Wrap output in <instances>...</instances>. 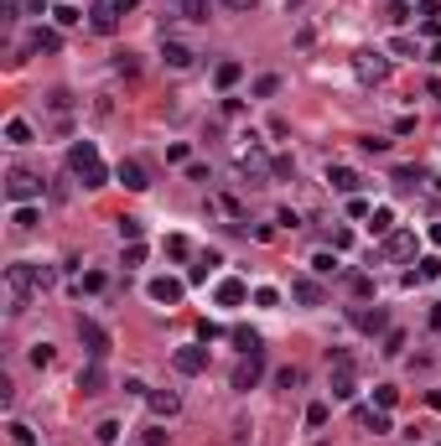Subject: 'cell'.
Listing matches in <instances>:
<instances>
[{"label":"cell","instance_id":"9a60e30c","mask_svg":"<svg viewBox=\"0 0 441 446\" xmlns=\"http://www.w3.org/2000/svg\"><path fill=\"white\" fill-rule=\"evenodd\" d=\"M145 405H151V415H162V421H171V415L182 410V400L171 395V389H151V395H145Z\"/></svg>","mask_w":441,"mask_h":446},{"label":"cell","instance_id":"8fae6325","mask_svg":"<svg viewBox=\"0 0 441 446\" xmlns=\"http://www.w3.org/2000/svg\"><path fill=\"white\" fill-rule=\"evenodd\" d=\"M145 291H151V301H162V306H177V301H182V281H177V275H156Z\"/></svg>","mask_w":441,"mask_h":446},{"label":"cell","instance_id":"c3c4849f","mask_svg":"<svg viewBox=\"0 0 441 446\" xmlns=\"http://www.w3.org/2000/svg\"><path fill=\"white\" fill-rule=\"evenodd\" d=\"M229 11H255V0H223Z\"/></svg>","mask_w":441,"mask_h":446},{"label":"cell","instance_id":"7402d4cb","mask_svg":"<svg viewBox=\"0 0 441 446\" xmlns=\"http://www.w3.org/2000/svg\"><path fill=\"white\" fill-rule=\"evenodd\" d=\"M177 16L182 21H208V0H177Z\"/></svg>","mask_w":441,"mask_h":446},{"label":"cell","instance_id":"f546056e","mask_svg":"<svg viewBox=\"0 0 441 446\" xmlns=\"http://www.w3.org/2000/svg\"><path fill=\"white\" fill-rule=\"evenodd\" d=\"M32 47H37V52H58V47H62V36H58V32H37V36H32Z\"/></svg>","mask_w":441,"mask_h":446},{"label":"cell","instance_id":"4dcf8cb0","mask_svg":"<svg viewBox=\"0 0 441 446\" xmlns=\"http://www.w3.org/2000/svg\"><path fill=\"white\" fill-rule=\"evenodd\" d=\"M84 291H88V296H93V291H104V275H99V270L78 275V296H84Z\"/></svg>","mask_w":441,"mask_h":446},{"label":"cell","instance_id":"2e32d148","mask_svg":"<svg viewBox=\"0 0 441 446\" xmlns=\"http://www.w3.org/2000/svg\"><path fill=\"white\" fill-rule=\"evenodd\" d=\"M78 389L84 395H104V358H88V369L78 374Z\"/></svg>","mask_w":441,"mask_h":446},{"label":"cell","instance_id":"9c48e42d","mask_svg":"<svg viewBox=\"0 0 441 446\" xmlns=\"http://www.w3.org/2000/svg\"><path fill=\"white\" fill-rule=\"evenodd\" d=\"M327 182H332V192H343V198H358V187H364V177H358L353 166H327Z\"/></svg>","mask_w":441,"mask_h":446},{"label":"cell","instance_id":"f6af8a7d","mask_svg":"<svg viewBox=\"0 0 441 446\" xmlns=\"http://www.w3.org/2000/svg\"><path fill=\"white\" fill-rule=\"evenodd\" d=\"M353 296H374V281H369V275H353Z\"/></svg>","mask_w":441,"mask_h":446},{"label":"cell","instance_id":"ba28073f","mask_svg":"<svg viewBox=\"0 0 441 446\" xmlns=\"http://www.w3.org/2000/svg\"><path fill=\"white\" fill-rule=\"evenodd\" d=\"M171 363H177V374H203L208 369V348L203 343H187V348L171 353Z\"/></svg>","mask_w":441,"mask_h":446},{"label":"cell","instance_id":"5bb4252c","mask_svg":"<svg viewBox=\"0 0 441 446\" xmlns=\"http://www.w3.org/2000/svg\"><path fill=\"white\" fill-rule=\"evenodd\" d=\"M384 73H390V58H379V52H358V78H364V83H379Z\"/></svg>","mask_w":441,"mask_h":446},{"label":"cell","instance_id":"ab89813d","mask_svg":"<svg viewBox=\"0 0 441 446\" xmlns=\"http://www.w3.org/2000/svg\"><path fill=\"white\" fill-rule=\"evenodd\" d=\"M306 426H327V405H306Z\"/></svg>","mask_w":441,"mask_h":446},{"label":"cell","instance_id":"603a6c76","mask_svg":"<svg viewBox=\"0 0 441 446\" xmlns=\"http://www.w3.org/2000/svg\"><path fill=\"white\" fill-rule=\"evenodd\" d=\"M6 140L11 146H32V125L26 120H6Z\"/></svg>","mask_w":441,"mask_h":446},{"label":"cell","instance_id":"44dd1931","mask_svg":"<svg viewBox=\"0 0 441 446\" xmlns=\"http://www.w3.org/2000/svg\"><path fill=\"white\" fill-rule=\"evenodd\" d=\"M358 421H364V426L374 431V436H384V431H390V415H384L379 405H374V410H358Z\"/></svg>","mask_w":441,"mask_h":446},{"label":"cell","instance_id":"d6986e66","mask_svg":"<svg viewBox=\"0 0 441 446\" xmlns=\"http://www.w3.org/2000/svg\"><path fill=\"white\" fill-rule=\"evenodd\" d=\"M162 58H166V68H192L197 52H192V47H182V42H162Z\"/></svg>","mask_w":441,"mask_h":446},{"label":"cell","instance_id":"277c9868","mask_svg":"<svg viewBox=\"0 0 441 446\" xmlns=\"http://www.w3.org/2000/svg\"><path fill=\"white\" fill-rule=\"evenodd\" d=\"M358 379H353V358L348 353H332V400H353Z\"/></svg>","mask_w":441,"mask_h":446},{"label":"cell","instance_id":"7dc6e473","mask_svg":"<svg viewBox=\"0 0 441 446\" xmlns=\"http://www.w3.org/2000/svg\"><path fill=\"white\" fill-rule=\"evenodd\" d=\"M110 6L119 11V16H125V11H136V6H140V0H110Z\"/></svg>","mask_w":441,"mask_h":446},{"label":"cell","instance_id":"836d02e7","mask_svg":"<svg viewBox=\"0 0 441 446\" xmlns=\"http://www.w3.org/2000/svg\"><path fill=\"white\" fill-rule=\"evenodd\" d=\"M93 436H99L104 446H114V441H119V421H99V431H93Z\"/></svg>","mask_w":441,"mask_h":446},{"label":"cell","instance_id":"f1b7e54d","mask_svg":"<svg viewBox=\"0 0 441 446\" xmlns=\"http://www.w3.org/2000/svg\"><path fill=\"white\" fill-rule=\"evenodd\" d=\"M395 400H400V389H395V384H374V405H379V410H390Z\"/></svg>","mask_w":441,"mask_h":446},{"label":"cell","instance_id":"d4e9b609","mask_svg":"<svg viewBox=\"0 0 441 446\" xmlns=\"http://www.w3.org/2000/svg\"><path fill=\"white\" fill-rule=\"evenodd\" d=\"M239 78H244V68H239V62H218V73H213V83H218V88H234Z\"/></svg>","mask_w":441,"mask_h":446},{"label":"cell","instance_id":"cb8c5ba5","mask_svg":"<svg viewBox=\"0 0 441 446\" xmlns=\"http://www.w3.org/2000/svg\"><path fill=\"white\" fill-rule=\"evenodd\" d=\"M369 234H395V213L390 208H374L369 213Z\"/></svg>","mask_w":441,"mask_h":446},{"label":"cell","instance_id":"681fc988","mask_svg":"<svg viewBox=\"0 0 441 446\" xmlns=\"http://www.w3.org/2000/svg\"><path fill=\"white\" fill-rule=\"evenodd\" d=\"M426 405H431V410H441V389H431V395H426Z\"/></svg>","mask_w":441,"mask_h":446},{"label":"cell","instance_id":"ffe728a7","mask_svg":"<svg viewBox=\"0 0 441 446\" xmlns=\"http://www.w3.org/2000/svg\"><path fill=\"white\" fill-rule=\"evenodd\" d=\"M11 229H16V234L37 229V208H32V203H16V213H11Z\"/></svg>","mask_w":441,"mask_h":446},{"label":"cell","instance_id":"7a4b0ae2","mask_svg":"<svg viewBox=\"0 0 441 446\" xmlns=\"http://www.w3.org/2000/svg\"><path fill=\"white\" fill-rule=\"evenodd\" d=\"M68 172L84 182V187H104V182H110V166L99 161L93 140H73V151H68Z\"/></svg>","mask_w":441,"mask_h":446},{"label":"cell","instance_id":"4fadbf2b","mask_svg":"<svg viewBox=\"0 0 441 446\" xmlns=\"http://www.w3.org/2000/svg\"><path fill=\"white\" fill-rule=\"evenodd\" d=\"M213 296H218V306H239V301H249V285L239 281V275H223Z\"/></svg>","mask_w":441,"mask_h":446},{"label":"cell","instance_id":"ee69618b","mask_svg":"<svg viewBox=\"0 0 441 446\" xmlns=\"http://www.w3.org/2000/svg\"><path fill=\"white\" fill-rule=\"evenodd\" d=\"M32 363H37V369H47V363H52V348L37 343V348H32Z\"/></svg>","mask_w":441,"mask_h":446},{"label":"cell","instance_id":"7bdbcfd3","mask_svg":"<svg viewBox=\"0 0 441 446\" xmlns=\"http://www.w3.org/2000/svg\"><path fill=\"white\" fill-rule=\"evenodd\" d=\"M166 255H171V259L187 255V239H182V234H171V239H166Z\"/></svg>","mask_w":441,"mask_h":446},{"label":"cell","instance_id":"e575fe53","mask_svg":"<svg viewBox=\"0 0 441 446\" xmlns=\"http://www.w3.org/2000/svg\"><path fill=\"white\" fill-rule=\"evenodd\" d=\"M270 172L286 182V177H296V161H291V156H275V161H270Z\"/></svg>","mask_w":441,"mask_h":446},{"label":"cell","instance_id":"d6a6232c","mask_svg":"<svg viewBox=\"0 0 441 446\" xmlns=\"http://www.w3.org/2000/svg\"><path fill=\"white\" fill-rule=\"evenodd\" d=\"M255 306H265V311L280 306V291H275V285H260V291H255Z\"/></svg>","mask_w":441,"mask_h":446},{"label":"cell","instance_id":"816d5d0a","mask_svg":"<svg viewBox=\"0 0 441 446\" xmlns=\"http://www.w3.org/2000/svg\"><path fill=\"white\" fill-rule=\"evenodd\" d=\"M431 239H436V244H441V223H436V229H431Z\"/></svg>","mask_w":441,"mask_h":446},{"label":"cell","instance_id":"bcb514c9","mask_svg":"<svg viewBox=\"0 0 441 446\" xmlns=\"http://www.w3.org/2000/svg\"><path fill=\"white\" fill-rule=\"evenodd\" d=\"M145 446H166V431H145Z\"/></svg>","mask_w":441,"mask_h":446},{"label":"cell","instance_id":"f907efd6","mask_svg":"<svg viewBox=\"0 0 441 446\" xmlns=\"http://www.w3.org/2000/svg\"><path fill=\"white\" fill-rule=\"evenodd\" d=\"M431 327H436V332H441V306H431Z\"/></svg>","mask_w":441,"mask_h":446},{"label":"cell","instance_id":"83f0119b","mask_svg":"<svg viewBox=\"0 0 441 446\" xmlns=\"http://www.w3.org/2000/svg\"><path fill=\"white\" fill-rule=\"evenodd\" d=\"M114 229H119L125 244H140V218H114Z\"/></svg>","mask_w":441,"mask_h":446},{"label":"cell","instance_id":"7c38bea8","mask_svg":"<svg viewBox=\"0 0 441 446\" xmlns=\"http://www.w3.org/2000/svg\"><path fill=\"white\" fill-rule=\"evenodd\" d=\"M114 177H119V187H130V192H145V187H151V177H145L140 161H119Z\"/></svg>","mask_w":441,"mask_h":446},{"label":"cell","instance_id":"30bf717a","mask_svg":"<svg viewBox=\"0 0 441 446\" xmlns=\"http://www.w3.org/2000/svg\"><path fill=\"white\" fill-rule=\"evenodd\" d=\"M291 296H296L301 306H327V291L312 281V275H296V281H291Z\"/></svg>","mask_w":441,"mask_h":446},{"label":"cell","instance_id":"52a82bcc","mask_svg":"<svg viewBox=\"0 0 441 446\" xmlns=\"http://www.w3.org/2000/svg\"><path fill=\"white\" fill-rule=\"evenodd\" d=\"M78 343L88 348V358H104L110 353V332H104L99 322H88V317H78Z\"/></svg>","mask_w":441,"mask_h":446},{"label":"cell","instance_id":"60d3db41","mask_svg":"<svg viewBox=\"0 0 441 446\" xmlns=\"http://www.w3.org/2000/svg\"><path fill=\"white\" fill-rule=\"evenodd\" d=\"M125 265H145V244H125Z\"/></svg>","mask_w":441,"mask_h":446},{"label":"cell","instance_id":"8992f818","mask_svg":"<svg viewBox=\"0 0 441 446\" xmlns=\"http://www.w3.org/2000/svg\"><path fill=\"white\" fill-rule=\"evenodd\" d=\"M260 374H265V353H244V358L234 363V389H255L260 384Z\"/></svg>","mask_w":441,"mask_h":446},{"label":"cell","instance_id":"f35d334b","mask_svg":"<svg viewBox=\"0 0 441 446\" xmlns=\"http://www.w3.org/2000/svg\"><path fill=\"white\" fill-rule=\"evenodd\" d=\"M312 270H317V275H332V270H338V259H332V255H327V249H322V255H317V259H312Z\"/></svg>","mask_w":441,"mask_h":446},{"label":"cell","instance_id":"ac0fdd59","mask_svg":"<svg viewBox=\"0 0 441 446\" xmlns=\"http://www.w3.org/2000/svg\"><path fill=\"white\" fill-rule=\"evenodd\" d=\"M114 26H119V11L110 6V0H99V6H93V32H99V36H110Z\"/></svg>","mask_w":441,"mask_h":446},{"label":"cell","instance_id":"4316f807","mask_svg":"<svg viewBox=\"0 0 441 446\" xmlns=\"http://www.w3.org/2000/svg\"><path fill=\"white\" fill-rule=\"evenodd\" d=\"M52 21H58V26H78V21H84V11L62 0V6H52Z\"/></svg>","mask_w":441,"mask_h":446},{"label":"cell","instance_id":"484cf974","mask_svg":"<svg viewBox=\"0 0 441 446\" xmlns=\"http://www.w3.org/2000/svg\"><path fill=\"white\" fill-rule=\"evenodd\" d=\"M384 358H400V353H405V332H400V327H390V332H384Z\"/></svg>","mask_w":441,"mask_h":446},{"label":"cell","instance_id":"1f68e13d","mask_svg":"<svg viewBox=\"0 0 441 446\" xmlns=\"http://www.w3.org/2000/svg\"><path fill=\"white\" fill-rule=\"evenodd\" d=\"M436 275H441V259H436V255H426V259H421V270H416V281H436Z\"/></svg>","mask_w":441,"mask_h":446},{"label":"cell","instance_id":"8d00e7d4","mask_svg":"<svg viewBox=\"0 0 441 446\" xmlns=\"http://www.w3.org/2000/svg\"><path fill=\"white\" fill-rule=\"evenodd\" d=\"M275 88H280V78H275V73H265V78H255V94H260V99H270Z\"/></svg>","mask_w":441,"mask_h":446},{"label":"cell","instance_id":"f5cc1de1","mask_svg":"<svg viewBox=\"0 0 441 446\" xmlns=\"http://www.w3.org/2000/svg\"><path fill=\"white\" fill-rule=\"evenodd\" d=\"M286 6H301V0H286Z\"/></svg>","mask_w":441,"mask_h":446},{"label":"cell","instance_id":"b9f144b4","mask_svg":"<svg viewBox=\"0 0 441 446\" xmlns=\"http://www.w3.org/2000/svg\"><path fill=\"white\" fill-rule=\"evenodd\" d=\"M187 177H192V182H213V172H208L203 161H187Z\"/></svg>","mask_w":441,"mask_h":446},{"label":"cell","instance_id":"5b68a950","mask_svg":"<svg viewBox=\"0 0 441 446\" xmlns=\"http://www.w3.org/2000/svg\"><path fill=\"white\" fill-rule=\"evenodd\" d=\"M348 322L358 327V332H390V311L384 306H348Z\"/></svg>","mask_w":441,"mask_h":446},{"label":"cell","instance_id":"d590c367","mask_svg":"<svg viewBox=\"0 0 441 446\" xmlns=\"http://www.w3.org/2000/svg\"><path fill=\"white\" fill-rule=\"evenodd\" d=\"M234 343H239V348H244V353H255V348H260V337H255V332H249V327H234Z\"/></svg>","mask_w":441,"mask_h":446},{"label":"cell","instance_id":"e0dca14e","mask_svg":"<svg viewBox=\"0 0 441 446\" xmlns=\"http://www.w3.org/2000/svg\"><path fill=\"white\" fill-rule=\"evenodd\" d=\"M384 255H390V259L416 255V234H405V229H400V234H384Z\"/></svg>","mask_w":441,"mask_h":446},{"label":"cell","instance_id":"3957f363","mask_svg":"<svg viewBox=\"0 0 441 446\" xmlns=\"http://www.w3.org/2000/svg\"><path fill=\"white\" fill-rule=\"evenodd\" d=\"M6 198L11 203H37L42 198V177H32L26 166H11L6 172Z\"/></svg>","mask_w":441,"mask_h":446},{"label":"cell","instance_id":"74e56055","mask_svg":"<svg viewBox=\"0 0 441 446\" xmlns=\"http://www.w3.org/2000/svg\"><path fill=\"white\" fill-rule=\"evenodd\" d=\"M275 384H280V389H296V384H301V369H280Z\"/></svg>","mask_w":441,"mask_h":446},{"label":"cell","instance_id":"6da1fadb","mask_svg":"<svg viewBox=\"0 0 441 446\" xmlns=\"http://www.w3.org/2000/svg\"><path fill=\"white\" fill-rule=\"evenodd\" d=\"M52 285V270L47 265H32V259H21V265H6V291H11V311H26V301L37 291H47Z\"/></svg>","mask_w":441,"mask_h":446}]
</instances>
